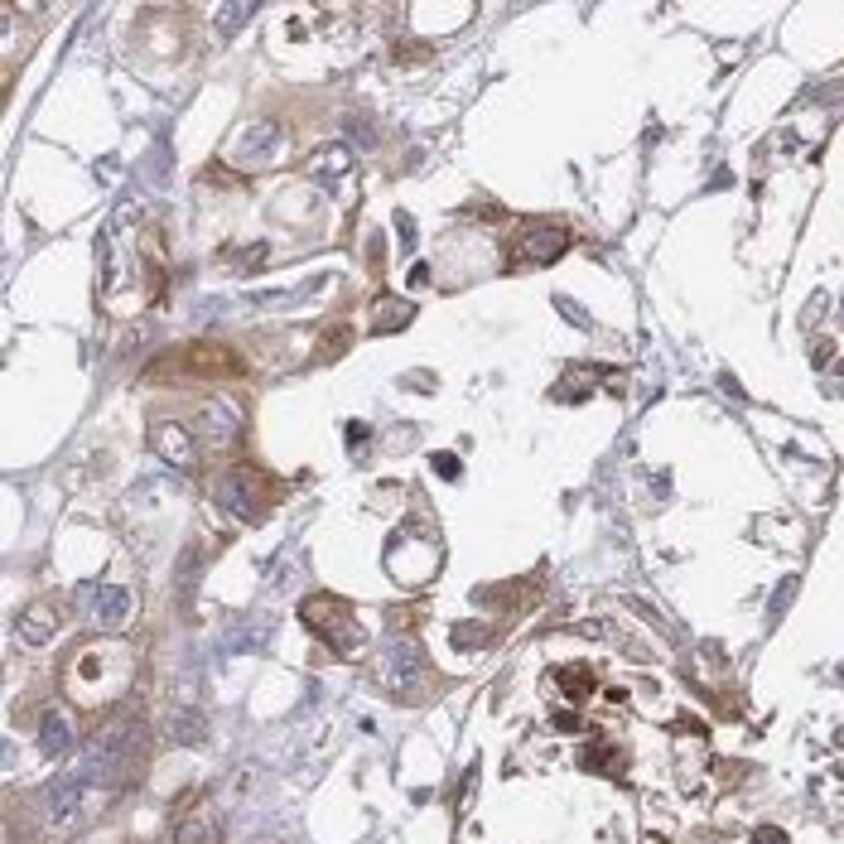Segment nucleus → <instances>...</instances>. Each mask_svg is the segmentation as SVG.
Returning <instances> with one entry per match:
<instances>
[{
    "label": "nucleus",
    "instance_id": "1",
    "mask_svg": "<svg viewBox=\"0 0 844 844\" xmlns=\"http://www.w3.org/2000/svg\"><path fill=\"white\" fill-rule=\"evenodd\" d=\"M212 492H218V502L228 507L232 517H242V521H256V517H266L270 507H276V483H270L261 468H246V463H236V468L222 473Z\"/></svg>",
    "mask_w": 844,
    "mask_h": 844
},
{
    "label": "nucleus",
    "instance_id": "2",
    "mask_svg": "<svg viewBox=\"0 0 844 844\" xmlns=\"http://www.w3.org/2000/svg\"><path fill=\"white\" fill-rule=\"evenodd\" d=\"M304 627L314 637H324L328 647H362V627H358V617H352V608L338 599V593H314V599H304Z\"/></svg>",
    "mask_w": 844,
    "mask_h": 844
},
{
    "label": "nucleus",
    "instance_id": "3",
    "mask_svg": "<svg viewBox=\"0 0 844 844\" xmlns=\"http://www.w3.org/2000/svg\"><path fill=\"white\" fill-rule=\"evenodd\" d=\"M73 599L82 603V617L102 633H116V627L130 623V589L121 584H78Z\"/></svg>",
    "mask_w": 844,
    "mask_h": 844
},
{
    "label": "nucleus",
    "instance_id": "4",
    "mask_svg": "<svg viewBox=\"0 0 844 844\" xmlns=\"http://www.w3.org/2000/svg\"><path fill=\"white\" fill-rule=\"evenodd\" d=\"M420 675H425V651L415 647L410 637H391V647L382 651V681H386V691L415 695V691H420Z\"/></svg>",
    "mask_w": 844,
    "mask_h": 844
},
{
    "label": "nucleus",
    "instance_id": "5",
    "mask_svg": "<svg viewBox=\"0 0 844 844\" xmlns=\"http://www.w3.org/2000/svg\"><path fill=\"white\" fill-rule=\"evenodd\" d=\"M276 145H280V126L261 116V121H252V126L242 130V136L232 140V150H228V154H232L236 170H261L266 160H276Z\"/></svg>",
    "mask_w": 844,
    "mask_h": 844
},
{
    "label": "nucleus",
    "instance_id": "6",
    "mask_svg": "<svg viewBox=\"0 0 844 844\" xmlns=\"http://www.w3.org/2000/svg\"><path fill=\"white\" fill-rule=\"evenodd\" d=\"M565 246H569V232L560 222H531L517 242V261L521 266H550L555 256H565Z\"/></svg>",
    "mask_w": 844,
    "mask_h": 844
},
{
    "label": "nucleus",
    "instance_id": "7",
    "mask_svg": "<svg viewBox=\"0 0 844 844\" xmlns=\"http://www.w3.org/2000/svg\"><path fill=\"white\" fill-rule=\"evenodd\" d=\"M194 430H198V439H203L208 449H222V444L236 439V430H242V410H236L228 396H212V401H203Z\"/></svg>",
    "mask_w": 844,
    "mask_h": 844
},
{
    "label": "nucleus",
    "instance_id": "8",
    "mask_svg": "<svg viewBox=\"0 0 844 844\" xmlns=\"http://www.w3.org/2000/svg\"><path fill=\"white\" fill-rule=\"evenodd\" d=\"M150 449L164 463H174V468H188L198 454V439L188 434V425H179V420H160V425H150Z\"/></svg>",
    "mask_w": 844,
    "mask_h": 844
},
{
    "label": "nucleus",
    "instance_id": "9",
    "mask_svg": "<svg viewBox=\"0 0 844 844\" xmlns=\"http://www.w3.org/2000/svg\"><path fill=\"white\" fill-rule=\"evenodd\" d=\"M68 748H73V719H68V709L49 705L39 715V753L44 757H63Z\"/></svg>",
    "mask_w": 844,
    "mask_h": 844
},
{
    "label": "nucleus",
    "instance_id": "10",
    "mask_svg": "<svg viewBox=\"0 0 844 844\" xmlns=\"http://www.w3.org/2000/svg\"><path fill=\"white\" fill-rule=\"evenodd\" d=\"M348 170H352V145H348V140H343V145H324V150H314L304 160V174H309V179H324V184L343 179Z\"/></svg>",
    "mask_w": 844,
    "mask_h": 844
},
{
    "label": "nucleus",
    "instance_id": "11",
    "mask_svg": "<svg viewBox=\"0 0 844 844\" xmlns=\"http://www.w3.org/2000/svg\"><path fill=\"white\" fill-rule=\"evenodd\" d=\"M15 633H20L25 647H44V641L58 633V617L49 608H25V613H20V623H15Z\"/></svg>",
    "mask_w": 844,
    "mask_h": 844
},
{
    "label": "nucleus",
    "instance_id": "12",
    "mask_svg": "<svg viewBox=\"0 0 844 844\" xmlns=\"http://www.w3.org/2000/svg\"><path fill=\"white\" fill-rule=\"evenodd\" d=\"M410 319H415V304L410 300H396V294L376 300V333H401Z\"/></svg>",
    "mask_w": 844,
    "mask_h": 844
},
{
    "label": "nucleus",
    "instance_id": "13",
    "mask_svg": "<svg viewBox=\"0 0 844 844\" xmlns=\"http://www.w3.org/2000/svg\"><path fill=\"white\" fill-rule=\"evenodd\" d=\"M212 840H218V830H212L208 811H194L188 820H179V830H174V844H212Z\"/></svg>",
    "mask_w": 844,
    "mask_h": 844
},
{
    "label": "nucleus",
    "instance_id": "14",
    "mask_svg": "<svg viewBox=\"0 0 844 844\" xmlns=\"http://www.w3.org/2000/svg\"><path fill=\"white\" fill-rule=\"evenodd\" d=\"M555 681L565 685L569 699H584V695L593 691V671H589V666H560V671H555Z\"/></svg>",
    "mask_w": 844,
    "mask_h": 844
},
{
    "label": "nucleus",
    "instance_id": "15",
    "mask_svg": "<svg viewBox=\"0 0 844 844\" xmlns=\"http://www.w3.org/2000/svg\"><path fill=\"white\" fill-rule=\"evenodd\" d=\"M252 15H256L252 0H236V5H218V15H212V20H218V34H228V39H232V34L242 29Z\"/></svg>",
    "mask_w": 844,
    "mask_h": 844
},
{
    "label": "nucleus",
    "instance_id": "16",
    "mask_svg": "<svg viewBox=\"0 0 844 844\" xmlns=\"http://www.w3.org/2000/svg\"><path fill=\"white\" fill-rule=\"evenodd\" d=\"M174 743H208V724L203 715H174Z\"/></svg>",
    "mask_w": 844,
    "mask_h": 844
},
{
    "label": "nucleus",
    "instance_id": "17",
    "mask_svg": "<svg viewBox=\"0 0 844 844\" xmlns=\"http://www.w3.org/2000/svg\"><path fill=\"white\" fill-rule=\"evenodd\" d=\"M261 266H266V242H256V246H246V252L242 256H232V276H252V270H261Z\"/></svg>",
    "mask_w": 844,
    "mask_h": 844
},
{
    "label": "nucleus",
    "instance_id": "18",
    "mask_svg": "<svg viewBox=\"0 0 844 844\" xmlns=\"http://www.w3.org/2000/svg\"><path fill=\"white\" fill-rule=\"evenodd\" d=\"M352 343V333H348V324H333V328H324V348H319V358H338L343 348Z\"/></svg>",
    "mask_w": 844,
    "mask_h": 844
},
{
    "label": "nucleus",
    "instance_id": "19",
    "mask_svg": "<svg viewBox=\"0 0 844 844\" xmlns=\"http://www.w3.org/2000/svg\"><path fill=\"white\" fill-rule=\"evenodd\" d=\"M483 637H487V627H478V623H463V627H454V641H459V647H478Z\"/></svg>",
    "mask_w": 844,
    "mask_h": 844
},
{
    "label": "nucleus",
    "instance_id": "20",
    "mask_svg": "<svg viewBox=\"0 0 844 844\" xmlns=\"http://www.w3.org/2000/svg\"><path fill=\"white\" fill-rule=\"evenodd\" d=\"M130 218H140V203H121V208H116V212H112V232H121Z\"/></svg>",
    "mask_w": 844,
    "mask_h": 844
},
{
    "label": "nucleus",
    "instance_id": "21",
    "mask_svg": "<svg viewBox=\"0 0 844 844\" xmlns=\"http://www.w3.org/2000/svg\"><path fill=\"white\" fill-rule=\"evenodd\" d=\"M434 473L439 478H459V459L454 454H434Z\"/></svg>",
    "mask_w": 844,
    "mask_h": 844
},
{
    "label": "nucleus",
    "instance_id": "22",
    "mask_svg": "<svg viewBox=\"0 0 844 844\" xmlns=\"http://www.w3.org/2000/svg\"><path fill=\"white\" fill-rule=\"evenodd\" d=\"M396 228H401V246H406V252H410V246H415V228H410V218H406V212H401V218H396Z\"/></svg>",
    "mask_w": 844,
    "mask_h": 844
},
{
    "label": "nucleus",
    "instance_id": "23",
    "mask_svg": "<svg viewBox=\"0 0 844 844\" xmlns=\"http://www.w3.org/2000/svg\"><path fill=\"white\" fill-rule=\"evenodd\" d=\"M555 729H560V733H575L579 719H575V715H555Z\"/></svg>",
    "mask_w": 844,
    "mask_h": 844
},
{
    "label": "nucleus",
    "instance_id": "24",
    "mask_svg": "<svg viewBox=\"0 0 844 844\" xmlns=\"http://www.w3.org/2000/svg\"><path fill=\"white\" fill-rule=\"evenodd\" d=\"M753 840H757V844H787V840H782V830H757Z\"/></svg>",
    "mask_w": 844,
    "mask_h": 844
}]
</instances>
